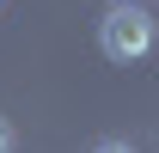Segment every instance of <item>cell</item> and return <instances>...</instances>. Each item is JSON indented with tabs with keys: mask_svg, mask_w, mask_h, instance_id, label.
<instances>
[{
	"mask_svg": "<svg viewBox=\"0 0 159 153\" xmlns=\"http://www.w3.org/2000/svg\"><path fill=\"white\" fill-rule=\"evenodd\" d=\"M153 43H159V25H153L147 6H110L98 19V49L110 61H141Z\"/></svg>",
	"mask_w": 159,
	"mask_h": 153,
	"instance_id": "obj_1",
	"label": "cell"
},
{
	"mask_svg": "<svg viewBox=\"0 0 159 153\" xmlns=\"http://www.w3.org/2000/svg\"><path fill=\"white\" fill-rule=\"evenodd\" d=\"M92 153H135V147H129V141H98Z\"/></svg>",
	"mask_w": 159,
	"mask_h": 153,
	"instance_id": "obj_2",
	"label": "cell"
},
{
	"mask_svg": "<svg viewBox=\"0 0 159 153\" xmlns=\"http://www.w3.org/2000/svg\"><path fill=\"white\" fill-rule=\"evenodd\" d=\"M0 153H12V129H6V116H0Z\"/></svg>",
	"mask_w": 159,
	"mask_h": 153,
	"instance_id": "obj_3",
	"label": "cell"
},
{
	"mask_svg": "<svg viewBox=\"0 0 159 153\" xmlns=\"http://www.w3.org/2000/svg\"><path fill=\"white\" fill-rule=\"evenodd\" d=\"M116 6H135V0H116Z\"/></svg>",
	"mask_w": 159,
	"mask_h": 153,
	"instance_id": "obj_4",
	"label": "cell"
}]
</instances>
